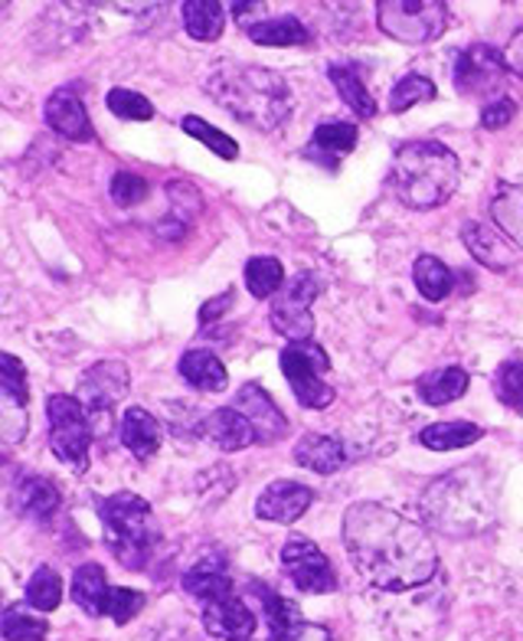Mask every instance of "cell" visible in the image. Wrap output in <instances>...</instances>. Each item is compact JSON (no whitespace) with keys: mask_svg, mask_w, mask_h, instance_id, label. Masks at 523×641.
<instances>
[{"mask_svg":"<svg viewBox=\"0 0 523 641\" xmlns=\"http://www.w3.org/2000/svg\"><path fill=\"white\" fill-rule=\"evenodd\" d=\"M344 547L354 569L383 592H409L439 572V550L429 530L376 501L347 507Z\"/></svg>","mask_w":523,"mask_h":641,"instance_id":"6da1fadb","label":"cell"},{"mask_svg":"<svg viewBox=\"0 0 523 641\" xmlns=\"http://www.w3.org/2000/svg\"><path fill=\"white\" fill-rule=\"evenodd\" d=\"M207 92L236 122L255 132L282 128L295 108L289 80L255 63H229V60L217 63L213 73L207 76Z\"/></svg>","mask_w":523,"mask_h":641,"instance_id":"7a4b0ae2","label":"cell"},{"mask_svg":"<svg viewBox=\"0 0 523 641\" xmlns=\"http://www.w3.org/2000/svg\"><path fill=\"white\" fill-rule=\"evenodd\" d=\"M426 521L439 530L454 537H471L484 527H491L498 514L494 487L484 469H458L446 479L432 481V487L422 494Z\"/></svg>","mask_w":523,"mask_h":641,"instance_id":"3957f363","label":"cell"},{"mask_svg":"<svg viewBox=\"0 0 523 641\" xmlns=\"http://www.w3.org/2000/svg\"><path fill=\"white\" fill-rule=\"evenodd\" d=\"M461 164L439 141H406L393 158V190L409 210H436L458 190Z\"/></svg>","mask_w":523,"mask_h":641,"instance_id":"277c9868","label":"cell"},{"mask_svg":"<svg viewBox=\"0 0 523 641\" xmlns=\"http://www.w3.org/2000/svg\"><path fill=\"white\" fill-rule=\"evenodd\" d=\"M102 527H105V544L112 557L125 569H145L160 540V530L154 524V511L145 497L132 491H118L98 507Z\"/></svg>","mask_w":523,"mask_h":641,"instance_id":"5b68a950","label":"cell"},{"mask_svg":"<svg viewBox=\"0 0 523 641\" xmlns=\"http://www.w3.org/2000/svg\"><path fill=\"white\" fill-rule=\"evenodd\" d=\"M376 23L386 36L422 46L446 33L449 27V3L442 0H379Z\"/></svg>","mask_w":523,"mask_h":641,"instance_id":"8992f818","label":"cell"},{"mask_svg":"<svg viewBox=\"0 0 523 641\" xmlns=\"http://www.w3.org/2000/svg\"><path fill=\"white\" fill-rule=\"evenodd\" d=\"M282 374L292 383V393L304 409H327L337 400V390L327 383L331 357L314 340H295L282 350Z\"/></svg>","mask_w":523,"mask_h":641,"instance_id":"52a82bcc","label":"cell"},{"mask_svg":"<svg viewBox=\"0 0 523 641\" xmlns=\"http://www.w3.org/2000/svg\"><path fill=\"white\" fill-rule=\"evenodd\" d=\"M46 419H50V445H53V452L73 472H85L95 429L88 422V412H85L82 400L79 397H66V393L50 397L46 400Z\"/></svg>","mask_w":523,"mask_h":641,"instance_id":"ba28073f","label":"cell"},{"mask_svg":"<svg viewBox=\"0 0 523 641\" xmlns=\"http://www.w3.org/2000/svg\"><path fill=\"white\" fill-rule=\"evenodd\" d=\"M504 80H508L504 53L491 43H471L454 60V88L461 95L494 102L504 95Z\"/></svg>","mask_w":523,"mask_h":641,"instance_id":"9c48e42d","label":"cell"},{"mask_svg":"<svg viewBox=\"0 0 523 641\" xmlns=\"http://www.w3.org/2000/svg\"><path fill=\"white\" fill-rule=\"evenodd\" d=\"M317 295H321L317 275L314 272H295L285 282V288L275 295V302H272V315H269L272 327L282 337H289L292 344L295 340H311V334H314V312H311V305H314Z\"/></svg>","mask_w":523,"mask_h":641,"instance_id":"30bf717a","label":"cell"},{"mask_svg":"<svg viewBox=\"0 0 523 641\" xmlns=\"http://www.w3.org/2000/svg\"><path fill=\"white\" fill-rule=\"evenodd\" d=\"M128 383L132 377L122 364H95L79 380V400L88 412L95 435H105L112 429V406L128 393Z\"/></svg>","mask_w":523,"mask_h":641,"instance_id":"8fae6325","label":"cell"},{"mask_svg":"<svg viewBox=\"0 0 523 641\" xmlns=\"http://www.w3.org/2000/svg\"><path fill=\"white\" fill-rule=\"evenodd\" d=\"M282 566L289 572V579L299 586L301 592L311 596H327L337 589V572L327 560V554L311 544L307 537H289L282 547Z\"/></svg>","mask_w":523,"mask_h":641,"instance_id":"7c38bea8","label":"cell"},{"mask_svg":"<svg viewBox=\"0 0 523 641\" xmlns=\"http://www.w3.org/2000/svg\"><path fill=\"white\" fill-rule=\"evenodd\" d=\"M232 406L252 422L255 439H259L262 445H275V442H282V439L289 435V419H285V412H282V409L275 406V400L262 390V383H255V380L242 383Z\"/></svg>","mask_w":523,"mask_h":641,"instance_id":"4fadbf2b","label":"cell"},{"mask_svg":"<svg viewBox=\"0 0 523 641\" xmlns=\"http://www.w3.org/2000/svg\"><path fill=\"white\" fill-rule=\"evenodd\" d=\"M0 397H3V439L17 442L27 432V367L13 354H0Z\"/></svg>","mask_w":523,"mask_h":641,"instance_id":"5bb4252c","label":"cell"},{"mask_svg":"<svg viewBox=\"0 0 523 641\" xmlns=\"http://www.w3.org/2000/svg\"><path fill=\"white\" fill-rule=\"evenodd\" d=\"M255 612L236 596H220L213 602H203V629L207 635L217 641H252L255 635Z\"/></svg>","mask_w":523,"mask_h":641,"instance_id":"9a60e30c","label":"cell"},{"mask_svg":"<svg viewBox=\"0 0 523 641\" xmlns=\"http://www.w3.org/2000/svg\"><path fill=\"white\" fill-rule=\"evenodd\" d=\"M461 242L464 249L491 272H508L517 265V249L514 242L508 240L494 223H478V220H468L461 227Z\"/></svg>","mask_w":523,"mask_h":641,"instance_id":"2e32d148","label":"cell"},{"mask_svg":"<svg viewBox=\"0 0 523 641\" xmlns=\"http://www.w3.org/2000/svg\"><path fill=\"white\" fill-rule=\"evenodd\" d=\"M314 504V491L301 481H272L259 501H255V514L262 521L272 524H295L304 517V511Z\"/></svg>","mask_w":523,"mask_h":641,"instance_id":"e0dca14e","label":"cell"},{"mask_svg":"<svg viewBox=\"0 0 523 641\" xmlns=\"http://www.w3.org/2000/svg\"><path fill=\"white\" fill-rule=\"evenodd\" d=\"M197 432H200V439L213 442V445L223 449V452H239V449H249V445L259 442L252 422H249L236 406H220V409L207 412V416L200 419Z\"/></svg>","mask_w":523,"mask_h":641,"instance_id":"ac0fdd59","label":"cell"},{"mask_svg":"<svg viewBox=\"0 0 523 641\" xmlns=\"http://www.w3.org/2000/svg\"><path fill=\"white\" fill-rule=\"evenodd\" d=\"M43 115H46V125L53 132H60L63 138L70 141H92V122H88V112H85V102L75 95L73 88H56L46 105H43Z\"/></svg>","mask_w":523,"mask_h":641,"instance_id":"d6986e66","label":"cell"},{"mask_svg":"<svg viewBox=\"0 0 523 641\" xmlns=\"http://www.w3.org/2000/svg\"><path fill=\"white\" fill-rule=\"evenodd\" d=\"M184 589L200 602H213L220 596L236 592L223 554H203L200 560H193V566L184 572Z\"/></svg>","mask_w":523,"mask_h":641,"instance_id":"ffe728a7","label":"cell"},{"mask_svg":"<svg viewBox=\"0 0 523 641\" xmlns=\"http://www.w3.org/2000/svg\"><path fill=\"white\" fill-rule=\"evenodd\" d=\"M13 504L23 517L36 521V524H46L56 517L63 497L56 491V484L40 475H23V479L13 484Z\"/></svg>","mask_w":523,"mask_h":641,"instance_id":"44dd1931","label":"cell"},{"mask_svg":"<svg viewBox=\"0 0 523 641\" xmlns=\"http://www.w3.org/2000/svg\"><path fill=\"white\" fill-rule=\"evenodd\" d=\"M118 435H122V445L135 455V459H150L157 449H160V439H164V429L160 422L150 416L145 406H128L122 422H118Z\"/></svg>","mask_w":523,"mask_h":641,"instance_id":"7402d4cb","label":"cell"},{"mask_svg":"<svg viewBox=\"0 0 523 641\" xmlns=\"http://www.w3.org/2000/svg\"><path fill=\"white\" fill-rule=\"evenodd\" d=\"M295 462L307 472H317V475H334L347 465V452L341 445V439L334 435H324V432H307L301 435L299 445H295Z\"/></svg>","mask_w":523,"mask_h":641,"instance_id":"603a6c76","label":"cell"},{"mask_svg":"<svg viewBox=\"0 0 523 641\" xmlns=\"http://www.w3.org/2000/svg\"><path fill=\"white\" fill-rule=\"evenodd\" d=\"M108 596H112V586H108V572L102 563H82L73 576V599L75 606L92 616V619H102L108 616Z\"/></svg>","mask_w":523,"mask_h":641,"instance_id":"cb8c5ba5","label":"cell"},{"mask_svg":"<svg viewBox=\"0 0 523 641\" xmlns=\"http://www.w3.org/2000/svg\"><path fill=\"white\" fill-rule=\"evenodd\" d=\"M180 377L200 390V393H223L229 387V374H226L223 360L210 350H187L177 364Z\"/></svg>","mask_w":523,"mask_h":641,"instance_id":"d4e9b609","label":"cell"},{"mask_svg":"<svg viewBox=\"0 0 523 641\" xmlns=\"http://www.w3.org/2000/svg\"><path fill=\"white\" fill-rule=\"evenodd\" d=\"M249 40L259 46H304L311 43L307 27L301 23L295 13H282V17H265L245 27Z\"/></svg>","mask_w":523,"mask_h":641,"instance_id":"484cf974","label":"cell"},{"mask_svg":"<svg viewBox=\"0 0 523 641\" xmlns=\"http://www.w3.org/2000/svg\"><path fill=\"white\" fill-rule=\"evenodd\" d=\"M491 220L494 227L523 249V187L521 183H501L491 197Z\"/></svg>","mask_w":523,"mask_h":641,"instance_id":"4316f807","label":"cell"},{"mask_svg":"<svg viewBox=\"0 0 523 641\" xmlns=\"http://www.w3.org/2000/svg\"><path fill=\"white\" fill-rule=\"evenodd\" d=\"M327 80L334 82V88H337V95L360 115V118H376V102L374 95H370V88H367V82H364V73H360V66H341V63H334L331 70H327Z\"/></svg>","mask_w":523,"mask_h":641,"instance_id":"83f0119b","label":"cell"},{"mask_svg":"<svg viewBox=\"0 0 523 641\" xmlns=\"http://www.w3.org/2000/svg\"><path fill=\"white\" fill-rule=\"evenodd\" d=\"M468 383H471V377L461 367H439V370H429L426 377H419V397L429 406H449L468 393Z\"/></svg>","mask_w":523,"mask_h":641,"instance_id":"f1b7e54d","label":"cell"},{"mask_svg":"<svg viewBox=\"0 0 523 641\" xmlns=\"http://www.w3.org/2000/svg\"><path fill=\"white\" fill-rule=\"evenodd\" d=\"M180 13H184V30H187L193 40L213 43V40L223 36L226 13L217 0H187V3L180 7Z\"/></svg>","mask_w":523,"mask_h":641,"instance_id":"f546056e","label":"cell"},{"mask_svg":"<svg viewBox=\"0 0 523 641\" xmlns=\"http://www.w3.org/2000/svg\"><path fill=\"white\" fill-rule=\"evenodd\" d=\"M0 632L7 641H46L50 635V622L40 616V609H33L27 599L7 606L3 619H0Z\"/></svg>","mask_w":523,"mask_h":641,"instance_id":"4dcf8cb0","label":"cell"},{"mask_svg":"<svg viewBox=\"0 0 523 641\" xmlns=\"http://www.w3.org/2000/svg\"><path fill=\"white\" fill-rule=\"evenodd\" d=\"M478 439H484V429L474 422H432L419 432V442L432 452H454V449H468Z\"/></svg>","mask_w":523,"mask_h":641,"instance_id":"1f68e13d","label":"cell"},{"mask_svg":"<svg viewBox=\"0 0 523 641\" xmlns=\"http://www.w3.org/2000/svg\"><path fill=\"white\" fill-rule=\"evenodd\" d=\"M412 282H416V288L426 302H442V298H449L454 275H451V269L442 259L419 255L416 265H412Z\"/></svg>","mask_w":523,"mask_h":641,"instance_id":"d6a6232c","label":"cell"},{"mask_svg":"<svg viewBox=\"0 0 523 641\" xmlns=\"http://www.w3.org/2000/svg\"><path fill=\"white\" fill-rule=\"evenodd\" d=\"M245 288L252 298H275L285 288V269L272 255H255L245 262Z\"/></svg>","mask_w":523,"mask_h":641,"instance_id":"836d02e7","label":"cell"},{"mask_svg":"<svg viewBox=\"0 0 523 641\" xmlns=\"http://www.w3.org/2000/svg\"><path fill=\"white\" fill-rule=\"evenodd\" d=\"M259 599H262V609H265L262 616H265V626H269V635L272 639L289 635L292 629H299L301 622H304L299 602H292L289 596H279L269 586H259Z\"/></svg>","mask_w":523,"mask_h":641,"instance_id":"e575fe53","label":"cell"},{"mask_svg":"<svg viewBox=\"0 0 523 641\" xmlns=\"http://www.w3.org/2000/svg\"><path fill=\"white\" fill-rule=\"evenodd\" d=\"M357 138H360L357 125H351V122H324V125L314 128L311 148L321 151V155L341 158V155H351L357 148Z\"/></svg>","mask_w":523,"mask_h":641,"instance_id":"d590c367","label":"cell"},{"mask_svg":"<svg viewBox=\"0 0 523 641\" xmlns=\"http://www.w3.org/2000/svg\"><path fill=\"white\" fill-rule=\"evenodd\" d=\"M27 602L40 612H53L63 602V576L53 566H36L27 582Z\"/></svg>","mask_w":523,"mask_h":641,"instance_id":"8d00e7d4","label":"cell"},{"mask_svg":"<svg viewBox=\"0 0 523 641\" xmlns=\"http://www.w3.org/2000/svg\"><path fill=\"white\" fill-rule=\"evenodd\" d=\"M180 128H184V135H190V138H197L200 145H207L217 158L223 160H236L239 158V148H236V141L223 135L220 128H213L207 118H200V115H184L180 118Z\"/></svg>","mask_w":523,"mask_h":641,"instance_id":"74e56055","label":"cell"},{"mask_svg":"<svg viewBox=\"0 0 523 641\" xmlns=\"http://www.w3.org/2000/svg\"><path fill=\"white\" fill-rule=\"evenodd\" d=\"M167 193H170V203H174V213L164 220V223H174L177 233L187 230V223L203 210V200H200V190L190 183V180H170L167 183Z\"/></svg>","mask_w":523,"mask_h":641,"instance_id":"f35d334b","label":"cell"},{"mask_svg":"<svg viewBox=\"0 0 523 641\" xmlns=\"http://www.w3.org/2000/svg\"><path fill=\"white\" fill-rule=\"evenodd\" d=\"M432 98H436V82L419 76V73H409V76H402V80L393 85V92H389V112L402 115L412 105L432 102Z\"/></svg>","mask_w":523,"mask_h":641,"instance_id":"ab89813d","label":"cell"},{"mask_svg":"<svg viewBox=\"0 0 523 641\" xmlns=\"http://www.w3.org/2000/svg\"><path fill=\"white\" fill-rule=\"evenodd\" d=\"M105 102H108V112L122 122H150L154 118L150 98L135 88H112Z\"/></svg>","mask_w":523,"mask_h":641,"instance_id":"60d3db41","label":"cell"},{"mask_svg":"<svg viewBox=\"0 0 523 641\" xmlns=\"http://www.w3.org/2000/svg\"><path fill=\"white\" fill-rule=\"evenodd\" d=\"M494 393L511 409L523 412V360H504L494 374Z\"/></svg>","mask_w":523,"mask_h":641,"instance_id":"b9f144b4","label":"cell"},{"mask_svg":"<svg viewBox=\"0 0 523 641\" xmlns=\"http://www.w3.org/2000/svg\"><path fill=\"white\" fill-rule=\"evenodd\" d=\"M148 606L145 592L138 589H125V586H112V596H108V616L115 626H128L135 616H142Z\"/></svg>","mask_w":523,"mask_h":641,"instance_id":"7bdbcfd3","label":"cell"},{"mask_svg":"<svg viewBox=\"0 0 523 641\" xmlns=\"http://www.w3.org/2000/svg\"><path fill=\"white\" fill-rule=\"evenodd\" d=\"M148 193H150V187L142 174L118 170V174L112 177V200H115L118 207H138Z\"/></svg>","mask_w":523,"mask_h":641,"instance_id":"ee69618b","label":"cell"},{"mask_svg":"<svg viewBox=\"0 0 523 641\" xmlns=\"http://www.w3.org/2000/svg\"><path fill=\"white\" fill-rule=\"evenodd\" d=\"M514 118H517V102L511 95H501L494 102H484V108H481V128H488V132L508 128Z\"/></svg>","mask_w":523,"mask_h":641,"instance_id":"f6af8a7d","label":"cell"},{"mask_svg":"<svg viewBox=\"0 0 523 641\" xmlns=\"http://www.w3.org/2000/svg\"><path fill=\"white\" fill-rule=\"evenodd\" d=\"M272 641H334V635H331V629H324V626L301 622L299 629H292L289 635H282V639H272Z\"/></svg>","mask_w":523,"mask_h":641,"instance_id":"bcb514c9","label":"cell"},{"mask_svg":"<svg viewBox=\"0 0 523 641\" xmlns=\"http://www.w3.org/2000/svg\"><path fill=\"white\" fill-rule=\"evenodd\" d=\"M504 63H508V73H514V76H521L523 80V30H517V33L511 36V43H508V50H504Z\"/></svg>","mask_w":523,"mask_h":641,"instance_id":"7dc6e473","label":"cell"},{"mask_svg":"<svg viewBox=\"0 0 523 641\" xmlns=\"http://www.w3.org/2000/svg\"><path fill=\"white\" fill-rule=\"evenodd\" d=\"M232 298H236V292L232 288H226L223 295H217V298H210L203 308H200V320L207 324V320H217L223 312H229V305H232Z\"/></svg>","mask_w":523,"mask_h":641,"instance_id":"c3c4849f","label":"cell"},{"mask_svg":"<svg viewBox=\"0 0 523 641\" xmlns=\"http://www.w3.org/2000/svg\"><path fill=\"white\" fill-rule=\"evenodd\" d=\"M262 13H265V3H259V0H252V3H232V17L242 23V30L249 27V17H259V20H265Z\"/></svg>","mask_w":523,"mask_h":641,"instance_id":"681fc988","label":"cell"}]
</instances>
